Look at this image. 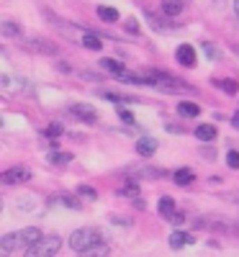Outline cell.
I'll return each mask as SVG.
<instances>
[{
	"label": "cell",
	"mask_w": 239,
	"mask_h": 257,
	"mask_svg": "<svg viewBox=\"0 0 239 257\" xmlns=\"http://www.w3.org/2000/svg\"><path fill=\"white\" fill-rule=\"evenodd\" d=\"M118 116H121V121H126V123H134V113H132V111L118 108Z\"/></svg>",
	"instance_id": "cell-31"
},
{
	"label": "cell",
	"mask_w": 239,
	"mask_h": 257,
	"mask_svg": "<svg viewBox=\"0 0 239 257\" xmlns=\"http://www.w3.org/2000/svg\"><path fill=\"white\" fill-rule=\"evenodd\" d=\"M29 52H44V54H57V44H52V41H47V39H29L26 44H24Z\"/></svg>",
	"instance_id": "cell-6"
},
{
	"label": "cell",
	"mask_w": 239,
	"mask_h": 257,
	"mask_svg": "<svg viewBox=\"0 0 239 257\" xmlns=\"http://www.w3.org/2000/svg\"><path fill=\"white\" fill-rule=\"evenodd\" d=\"M98 16L105 21V24H113V21H118V11L111 8V6H100V8H98Z\"/></svg>",
	"instance_id": "cell-17"
},
{
	"label": "cell",
	"mask_w": 239,
	"mask_h": 257,
	"mask_svg": "<svg viewBox=\"0 0 239 257\" xmlns=\"http://www.w3.org/2000/svg\"><path fill=\"white\" fill-rule=\"evenodd\" d=\"M100 67L103 70H108V72H111V75H124L126 70H124V64H118V62H113V59H100Z\"/></svg>",
	"instance_id": "cell-18"
},
{
	"label": "cell",
	"mask_w": 239,
	"mask_h": 257,
	"mask_svg": "<svg viewBox=\"0 0 239 257\" xmlns=\"http://www.w3.org/2000/svg\"><path fill=\"white\" fill-rule=\"evenodd\" d=\"M16 247H21L18 244V234H6V237L0 239V249L3 252H13Z\"/></svg>",
	"instance_id": "cell-19"
},
{
	"label": "cell",
	"mask_w": 239,
	"mask_h": 257,
	"mask_svg": "<svg viewBox=\"0 0 239 257\" xmlns=\"http://www.w3.org/2000/svg\"><path fill=\"white\" fill-rule=\"evenodd\" d=\"M100 98H105V100H113V103H121V100H137V98H132V95H118V93H111V90L100 93Z\"/></svg>",
	"instance_id": "cell-24"
},
{
	"label": "cell",
	"mask_w": 239,
	"mask_h": 257,
	"mask_svg": "<svg viewBox=\"0 0 239 257\" xmlns=\"http://www.w3.org/2000/svg\"><path fill=\"white\" fill-rule=\"evenodd\" d=\"M59 203H64L67 208H80V201H77L75 196H70V193H62V196H59Z\"/></svg>",
	"instance_id": "cell-25"
},
{
	"label": "cell",
	"mask_w": 239,
	"mask_h": 257,
	"mask_svg": "<svg viewBox=\"0 0 239 257\" xmlns=\"http://www.w3.org/2000/svg\"><path fill=\"white\" fill-rule=\"evenodd\" d=\"M231 123H234V128H239V113H234V116H231Z\"/></svg>",
	"instance_id": "cell-34"
},
{
	"label": "cell",
	"mask_w": 239,
	"mask_h": 257,
	"mask_svg": "<svg viewBox=\"0 0 239 257\" xmlns=\"http://www.w3.org/2000/svg\"><path fill=\"white\" fill-rule=\"evenodd\" d=\"M80 44L82 47H88V49H93V52H98V49H103V41L95 36V34H82V39H80Z\"/></svg>",
	"instance_id": "cell-16"
},
{
	"label": "cell",
	"mask_w": 239,
	"mask_h": 257,
	"mask_svg": "<svg viewBox=\"0 0 239 257\" xmlns=\"http://www.w3.org/2000/svg\"><path fill=\"white\" fill-rule=\"evenodd\" d=\"M178 113L183 116V118H195L201 113V108L195 103H190V100H183V103H178Z\"/></svg>",
	"instance_id": "cell-11"
},
{
	"label": "cell",
	"mask_w": 239,
	"mask_h": 257,
	"mask_svg": "<svg viewBox=\"0 0 239 257\" xmlns=\"http://www.w3.org/2000/svg\"><path fill=\"white\" fill-rule=\"evenodd\" d=\"M195 137H198L201 142H213L216 139V126L213 123H201L198 128H195Z\"/></svg>",
	"instance_id": "cell-12"
},
{
	"label": "cell",
	"mask_w": 239,
	"mask_h": 257,
	"mask_svg": "<svg viewBox=\"0 0 239 257\" xmlns=\"http://www.w3.org/2000/svg\"><path fill=\"white\" fill-rule=\"evenodd\" d=\"M213 85H216V88H221L224 93H229V95L236 93V82L234 80H213Z\"/></svg>",
	"instance_id": "cell-21"
},
{
	"label": "cell",
	"mask_w": 239,
	"mask_h": 257,
	"mask_svg": "<svg viewBox=\"0 0 239 257\" xmlns=\"http://www.w3.org/2000/svg\"><path fill=\"white\" fill-rule=\"evenodd\" d=\"M162 13L170 16V18H175L183 13V0H162Z\"/></svg>",
	"instance_id": "cell-10"
},
{
	"label": "cell",
	"mask_w": 239,
	"mask_h": 257,
	"mask_svg": "<svg viewBox=\"0 0 239 257\" xmlns=\"http://www.w3.org/2000/svg\"><path fill=\"white\" fill-rule=\"evenodd\" d=\"M203 52H206V57L208 59H219V49H216L211 41H203Z\"/></svg>",
	"instance_id": "cell-28"
},
{
	"label": "cell",
	"mask_w": 239,
	"mask_h": 257,
	"mask_svg": "<svg viewBox=\"0 0 239 257\" xmlns=\"http://www.w3.org/2000/svg\"><path fill=\"white\" fill-rule=\"evenodd\" d=\"M195 180V173L190 167H180V170H175V183L178 185H190Z\"/></svg>",
	"instance_id": "cell-15"
},
{
	"label": "cell",
	"mask_w": 239,
	"mask_h": 257,
	"mask_svg": "<svg viewBox=\"0 0 239 257\" xmlns=\"http://www.w3.org/2000/svg\"><path fill=\"white\" fill-rule=\"evenodd\" d=\"M70 247L80 254H105L108 244L103 242V231L95 226H85L70 234Z\"/></svg>",
	"instance_id": "cell-1"
},
{
	"label": "cell",
	"mask_w": 239,
	"mask_h": 257,
	"mask_svg": "<svg viewBox=\"0 0 239 257\" xmlns=\"http://www.w3.org/2000/svg\"><path fill=\"white\" fill-rule=\"evenodd\" d=\"M70 113H72L77 121H85V123H95V121H98V111L93 108L90 103H72V105H70Z\"/></svg>",
	"instance_id": "cell-3"
},
{
	"label": "cell",
	"mask_w": 239,
	"mask_h": 257,
	"mask_svg": "<svg viewBox=\"0 0 239 257\" xmlns=\"http://www.w3.org/2000/svg\"><path fill=\"white\" fill-rule=\"evenodd\" d=\"M203 160H216V152H213V149H203Z\"/></svg>",
	"instance_id": "cell-33"
},
{
	"label": "cell",
	"mask_w": 239,
	"mask_h": 257,
	"mask_svg": "<svg viewBox=\"0 0 239 257\" xmlns=\"http://www.w3.org/2000/svg\"><path fill=\"white\" fill-rule=\"evenodd\" d=\"M124 29H126L129 34H139V24H137V18H126V21H124Z\"/></svg>",
	"instance_id": "cell-29"
},
{
	"label": "cell",
	"mask_w": 239,
	"mask_h": 257,
	"mask_svg": "<svg viewBox=\"0 0 239 257\" xmlns=\"http://www.w3.org/2000/svg\"><path fill=\"white\" fill-rule=\"evenodd\" d=\"M62 132H64L62 123H52V126H49V128H47V132L41 134V137H47V139H57V137H62Z\"/></svg>",
	"instance_id": "cell-26"
},
{
	"label": "cell",
	"mask_w": 239,
	"mask_h": 257,
	"mask_svg": "<svg viewBox=\"0 0 239 257\" xmlns=\"http://www.w3.org/2000/svg\"><path fill=\"white\" fill-rule=\"evenodd\" d=\"M157 211H160V216L167 219V221L175 216V201H172V196H162L160 203H157Z\"/></svg>",
	"instance_id": "cell-8"
},
{
	"label": "cell",
	"mask_w": 239,
	"mask_h": 257,
	"mask_svg": "<svg viewBox=\"0 0 239 257\" xmlns=\"http://www.w3.org/2000/svg\"><path fill=\"white\" fill-rule=\"evenodd\" d=\"M0 82H3V90H6L8 95H13L16 90L21 93V88H24V80H13L11 75H3V80H0Z\"/></svg>",
	"instance_id": "cell-14"
},
{
	"label": "cell",
	"mask_w": 239,
	"mask_h": 257,
	"mask_svg": "<svg viewBox=\"0 0 239 257\" xmlns=\"http://www.w3.org/2000/svg\"><path fill=\"white\" fill-rule=\"evenodd\" d=\"M137 152L142 155V157H152L157 152V142L152 139V137H142L139 142H137Z\"/></svg>",
	"instance_id": "cell-9"
},
{
	"label": "cell",
	"mask_w": 239,
	"mask_h": 257,
	"mask_svg": "<svg viewBox=\"0 0 239 257\" xmlns=\"http://www.w3.org/2000/svg\"><path fill=\"white\" fill-rule=\"evenodd\" d=\"M70 160H72L70 152H52V155H49V162H52V165H67Z\"/></svg>",
	"instance_id": "cell-22"
},
{
	"label": "cell",
	"mask_w": 239,
	"mask_h": 257,
	"mask_svg": "<svg viewBox=\"0 0 239 257\" xmlns=\"http://www.w3.org/2000/svg\"><path fill=\"white\" fill-rule=\"evenodd\" d=\"M0 29H3V34H6L8 39H16V36H21V26H18V24H13V21H6V24L0 26Z\"/></svg>",
	"instance_id": "cell-20"
},
{
	"label": "cell",
	"mask_w": 239,
	"mask_h": 257,
	"mask_svg": "<svg viewBox=\"0 0 239 257\" xmlns=\"http://www.w3.org/2000/svg\"><path fill=\"white\" fill-rule=\"evenodd\" d=\"M77 196H80V198H88V201H95L98 193H95L90 185H77Z\"/></svg>",
	"instance_id": "cell-23"
},
{
	"label": "cell",
	"mask_w": 239,
	"mask_h": 257,
	"mask_svg": "<svg viewBox=\"0 0 239 257\" xmlns=\"http://www.w3.org/2000/svg\"><path fill=\"white\" fill-rule=\"evenodd\" d=\"M41 237H44V234H41V231H39L36 226H29V229H21V231H18V244L24 247V252H26V249H29L31 244H36V242H39Z\"/></svg>",
	"instance_id": "cell-5"
},
{
	"label": "cell",
	"mask_w": 239,
	"mask_h": 257,
	"mask_svg": "<svg viewBox=\"0 0 239 257\" xmlns=\"http://www.w3.org/2000/svg\"><path fill=\"white\" fill-rule=\"evenodd\" d=\"M234 13H236V18H239V0H234Z\"/></svg>",
	"instance_id": "cell-35"
},
{
	"label": "cell",
	"mask_w": 239,
	"mask_h": 257,
	"mask_svg": "<svg viewBox=\"0 0 239 257\" xmlns=\"http://www.w3.org/2000/svg\"><path fill=\"white\" fill-rule=\"evenodd\" d=\"M62 249V239L57 237V234H49V237H41L36 244H31L29 249H26V254L29 257H52V254H57Z\"/></svg>",
	"instance_id": "cell-2"
},
{
	"label": "cell",
	"mask_w": 239,
	"mask_h": 257,
	"mask_svg": "<svg viewBox=\"0 0 239 257\" xmlns=\"http://www.w3.org/2000/svg\"><path fill=\"white\" fill-rule=\"evenodd\" d=\"M226 165H229L231 170H239V152H236V149L226 152Z\"/></svg>",
	"instance_id": "cell-27"
},
{
	"label": "cell",
	"mask_w": 239,
	"mask_h": 257,
	"mask_svg": "<svg viewBox=\"0 0 239 257\" xmlns=\"http://www.w3.org/2000/svg\"><path fill=\"white\" fill-rule=\"evenodd\" d=\"M170 224H175V226H180V224H185V213H180V211H175V216L170 219Z\"/></svg>",
	"instance_id": "cell-32"
},
{
	"label": "cell",
	"mask_w": 239,
	"mask_h": 257,
	"mask_svg": "<svg viewBox=\"0 0 239 257\" xmlns=\"http://www.w3.org/2000/svg\"><path fill=\"white\" fill-rule=\"evenodd\" d=\"M175 59L183 64V67H193L195 64V49L190 44H180L178 52H175Z\"/></svg>",
	"instance_id": "cell-7"
},
{
	"label": "cell",
	"mask_w": 239,
	"mask_h": 257,
	"mask_svg": "<svg viewBox=\"0 0 239 257\" xmlns=\"http://www.w3.org/2000/svg\"><path fill=\"white\" fill-rule=\"evenodd\" d=\"M193 242V237H190V234H185V231H172L170 234V247L172 249H180L183 244H190Z\"/></svg>",
	"instance_id": "cell-13"
},
{
	"label": "cell",
	"mask_w": 239,
	"mask_h": 257,
	"mask_svg": "<svg viewBox=\"0 0 239 257\" xmlns=\"http://www.w3.org/2000/svg\"><path fill=\"white\" fill-rule=\"evenodd\" d=\"M31 180V170L24 167V165H16L11 170H6L3 173V183L6 185H16V183H29Z\"/></svg>",
	"instance_id": "cell-4"
},
{
	"label": "cell",
	"mask_w": 239,
	"mask_h": 257,
	"mask_svg": "<svg viewBox=\"0 0 239 257\" xmlns=\"http://www.w3.org/2000/svg\"><path fill=\"white\" fill-rule=\"evenodd\" d=\"M234 52H236V54H239V47H234Z\"/></svg>",
	"instance_id": "cell-36"
},
{
	"label": "cell",
	"mask_w": 239,
	"mask_h": 257,
	"mask_svg": "<svg viewBox=\"0 0 239 257\" xmlns=\"http://www.w3.org/2000/svg\"><path fill=\"white\" fill-rule=\"evenodd\" d=\"M121 193H126V196H132V198H139V188H137V183H126Z\"/></svg>",
	"instance_id": "cell-30"
}]
</instances>
